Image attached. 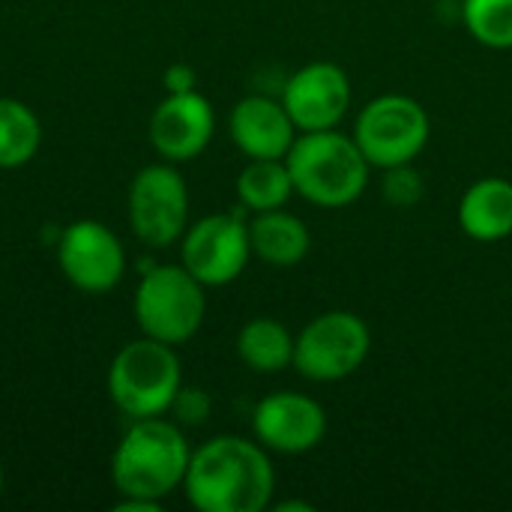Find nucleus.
I'll return each instance as SVG.
<instances>
[{"label":"nucleus","instance_id":"nucleus-23","mask_svg":"<svg viewBox=\"0 0 512 512\" xmlns=\"http://www.w3.org/2000/svg\"><path fill=\"white\" fill-rule=\"evenodd\" d=\"M162 84L168 93H192L198 84V75L189 63H171L162 75Z\"/></svg>","mask_w":512,"mask_h":512},{"label":"nucleus","instance_id":"nucleus-24","mask_svg":"<svg viewBox=\"0 0 512 512\" xmlns=\"http://www.w3.org/2000/svg\"><path fill=\"white\" fill-rule=\"evenodd\" d=\"M114 510L117 512H156L159 510V504H156V501H144V498H126V495H120V501L114 504Z\"/></svg>","mask_w":512,"mask_h":512},{"label":"nucleus","instance_id":"nucleus-7","mask_svg":"<svg viewBox=\"0 0 512 512\" xmlns=\"http://www.w3.org/2000/svg\"><path fill=\"white\" fill-rule=\"evenodd\" d=\"M372 351V333L354 312L333 309L312 318L294 342V369L315 381L333 384L351 378Z\"/></svg>","mask_w":512,"mask_h":512},{"label":"nucleus","instance_id":"nucleus-13","mask_svg":"<svg viewBox=\"0 0 512 512\" xmlns=\"http://www.w3.org/2000/svg\"><path fill=\"white\" fill-rule=\"evenodd\" d=\"M216 132V114L207 96L168 93L150 117V144L165 162H189L207 150Z\"/></svg>","mask_w":512,"mask_h":512},{"label":"nucleus","instance_id":"nucleus-6","mask_svg":"<svg viewBox=\"0 0 512 512\" xmlns=\"http://www.w3.org/2000/svg\"><path fill=\"white\" fill-rule=\"evenodd\" d=\"M429 114L405 93H384L372 99L354 123V141L372 168L411 165L429 144Z\"/></svg>","mask_w":512,"mask_h":512},{"label":"nucleus","instance_id":"nucleus-20","mask_svg":"<svg viewBox=\"0 0 512 512\" xmlns=\"http://www.w3.org/2000/svg\"><path fill=\"white\" fill-rule=\"evenodd\" d=\"M468 33L495 51L512 48V0H462Z\"/></svg>","mask_w":512,"mask_h":512},{"label":"nucleus","instance_id":"nucleus-14","mask_svg":"<svg viewBox=\"0 0 512 512\" xmlns=\"http://www.w3.org/2000/svg\"><path fill=\"white\" fill-rule=\"evenodd\" d=\"M228 132L246 159H285L300 129L285 111L282 99L246 96L231 108Z\"/></svg>","mask_w":512,"mask_h":512},{"label":"nucleus","instance_id":"nucleus-4","mask_svg":"<svg viewBox=\"0 0 512 512\" xmlns=\"http://www.w3.org/2000/svg\"><path fill=\"white\" fill-rule=\"evenodd\" d=\"M105 384L111 402L129 420L162 417L183 387L180 357L174 345L141 336L114 354Z\"/></svg>","mask_w":512,"mask_h":512},{"label":"nucleus","instance_id":"nucleus-12","mask_svg":"<svg viewBox=\"0 0 512 512\" xmlns=\"http://www.w3.org/2000/svg\"><path fill=\"white\" fill-rule=\"evenodd\" d=\"M282 105L300 132L339 129L351 108V78L339 63H309L288 78Z\"/></svg>","mask_w":512,"mask_h":512},{"label":"nucleus","instance_id":"nucleus-17","mask_svg":"<svg viewBox=\"0 0 512 512\" xmlns=\"http://www.w3.org/2000/svg\"><path fill=\"white\" fill-rule=\"evenodd\" d=\"M294 336L276 318H252L237 333L240 360L258 375H276L294 366Z\"/></svg>","mask_w":512,"mask_h":512},{"label":"nucleus","instance_id":"nucleus-18","mask_svg":"<svg viewBox=\"0 0 512 512\" xmlns=\"http://www.w3.org/2000/svg\"><path fill=\"white\" fill-rule=\"evenodd\" d=\"M294 180L285 159H249L237 177V198L252 213L279 210L291 201Z\"/></svg>","mask_w":512,"mask_h":512},{"label":"nucleus","instance_id":"nucleus-19","mask_svg":"<svg viewBox=\"0 0 512 512\" xmlns=\"http://www.w3.org/2000/svg\"><path fill=\"white\" fill-rule=\"evenodd\" d=\"M42 147V123L36 111L12 96H0V168L27 165Z\"/></svg>","mask_w":512,"mask_h":512},{"label":"nucleus","instance_id":"nucleus-22","mask_svg":"<svg viewBox=\"0 0 512 512\" xmlns=\"http://www.w3.org/2000/svg\"><path fill=\"white\" fill-rule=\"evenodd\" d=\"M384 198L396 207H411L423 198V183L420 174L411 171V165H399V168H387L384 177Z\"/></svg>","mask_w":512,"mask_h":512},{"label":"nucleus","instance_id":"nucleus-16","mask_svg":"<svg viewBox=\"0 0 512 512\" xmlns=\"http://www.w3.org/2000/svg\"><path fill=\"white\" fill-rule=\"evenodd\" d=\"M249 243H252V255L261 258L264 264L294 267L309 255L312 234L300 216L279 207V210L255 213V219L249 222Z\"/></svg>","mask_w":512,"mask_h":512},{"label":"nucleus","instance_id":"nucleus-2","mask_svg":"<svg viewBox=\"0 0 512 512\" xmlns=\"http://www.w3.org/2000/svg\"><path fill=\"white\" fill-rule=\"evenodd\" d=\"M189 441L183 426L162 417L132 420L111 456V483L126 498L162 504L174 489H183L189 471Z\"/></svg>","mask_w":512,"mask_h":512},{"label":"nucleus","instance_id":"nucleus-15","mask_svg":"<svg viewBox=\"0 0 512 512\" xmlns=\"http://www.w3.org/2000/svg\"><path fill=\"white\" fill-rule=\"evenodd\" d=\"M459 225L477 243H498L512 234V183L483 177L459 201Z\"/></svg>","mask_w":512,"mask_h":512},{"label":"nucleus","instance_id":"nucleus-10","mask_svg":"<svg viewBox=\"0 0 512 512\" xmlns=\"http://www.w3.org/2000/svg\"><path fill=\"white\" fill-rule=\"evenodd\" d=\"M57 264L78 291L105 294L117 288L126 273V249L105 222L78 219L57 237Z\"/></svg>","mask_w":512,"mask_h":512},{"label":"nucleus","instance_id":"nucleus-1","mask_svg":"<svg viewBox=\"0 0 512 512\" xmlns=\"http://www.w3.org/2000/svg\"><path fill=\"white\" fill-rule=\"evenodd\" d=\"M276 471L267 447L240 435H216L192 450L186 501L201 512H261L270 507Z\"/></svg>","mask_w":512,"mask_h":512},{"label":"nucleus","instance_id":"nucleus-5","mask_svg":"<svg viewBox=\"0 0 512 512\" xmlns=\"http://www.w3.org/2000/svg\"><path fill=\"white\" fill-rule=\"evenodd\" d=\"M132 312L144 336L177 348L204 324V285L183 264H150L135 288Z\"/></svg>","mask_w":512,"mask_h":512},{"label":"nucleus","instance_id":"nucleus-21","mask_svg":"<svg viewBox=\"0 0 512 512\" xmlns=\"http://www.w3.org/2000/svg\"><path fill=\"white\" fill-rule=\"evenodd\" d=\"M210 411H213V399L201 387H180L174 402H171V408H168V414H174V423L189 426V429L192 426H204Z\"/></svg>","mask_w":512,"mask_h":512},{"label":"nucleus","instance_id":"nucleus-25","mask_svg":"<svg viewBox=\"0 0 512 512\" xmlns=\"http://www.w3.org/2000/svg\"><path fill=\"white\" fill-rule=\"evenodd\" d=\"M276 512H312V504H303V501H285V504H276Z\"/></svg>","mask_w":512,"mask_h":512},{"label":"nucleus","instance_id":"nucleus-8","mask_svg":"<svg viewBox=\"0 0 512 512\" xmlns=\"http://www.w3.org/2000/svg\"><path fill=\"white\" fill-rule=\"evenodd\" d=\"M129 225L132 234L150 246L165 249L189 228V186L174 162L144 165L129 186Z\"/></svg>","mask_w":512,"mask_h":512},{"label":"nucleus","instance_id":"nucleus-3","mask_svg":"<svg viewBox=\"0 0 512 512\" xmlns=\"http://www.w3.org/2000/svg\"><path fill=\"white\" fill-rule=\"evenodd\" d=\"M294 192L315 207L339 210L354 204L369 183V162L351 135L339 129L300 132L285 156Z\"/></svg>","mask_w":512,"mask_h":512},{"label":"nucleus","instance_id":"nucleus-9","mask_svg":"<svg viewBox=\"0 0 512 512\" xmlns=\"http://www.w3.org/2000/svg\"><path fill=\"white\" fill-rule=\"evenodd\" d=\"M252 258L249 222L234 213H213L192 222L180 237V264L204 285L222 288L240 279Z\"/></svg>","mask_w":512,"mask_h":512},{"label":"nucleus","instance_id":"nucleus-11","mask_svg":"<svg viewBox=\"0 0 512 512\" xmlns=\"http://www.w3.org/2000/svg\"><path fill=\"white\" fill-rule=\"evenodd\" d=\"M255 441L282 456H303L327 435V411L303 393L279 390L264 396L252 411Z\"/></svg>","mask_w":512,"mask_h":512},{"label":"nucleus","instance_id":"nucleus-26","mask_svg":"<svg viewBox=\"0 0 512 512\" xmlns=\"http://www.w3.org/2000/svg\"><path fill=\"white\" fill-rule=\"evenodd\" d=\"M0 495H3V465H0Z\"/></svg>","mask_w":512,"mask_h":512}]
</instances>
